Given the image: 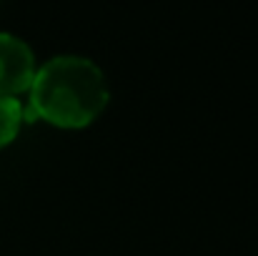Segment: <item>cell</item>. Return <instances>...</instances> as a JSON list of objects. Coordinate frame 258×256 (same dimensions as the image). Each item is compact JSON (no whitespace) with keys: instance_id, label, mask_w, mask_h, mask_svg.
Masks as SVG:
<instances>
[{"instance_id":"1","label":"cell","mask_w":258,"mask_h":256,"mask_svg":"<svg viewBox=\"0 0 258 256\" xmlns=\"http://www.w3.org/2000/svg\"><path fill=\"white\" fill-rule=\"evenodd\" d=\"M108 95L105 73L95 61L63 53L38 66L25 116L60 128H83L103 113Z\"/></svg>"},{"instance_id":"2","label":"cell","mask_w":258,"mask_h":256,"mask_svg":"<svg viewBox=\"0 0 258 256\" xmlns=\"http://www.w3.org/2000/svg\"><path fill=\"white\" fill-rule=\"evenodd\" d=\"M35 71L38 63L33 48L23 38L0 30V95L15 98L18 93L30 90Z\"/></svg>"},{"instance_id":"3","label":"cell","mask_w":258,"mask_h":256,"mask_svg":"<svg viewBox=\"0 0 258 256\" xmlns=\"http://www.w3.org/2000/svg\"><path fill=\"white\" fill-rule=\"evenodd\" d=\"M25 121V108L18 98H10V95H0V146L10 143L18 131H20V123Z\"/></svg>"}]
</instances>
